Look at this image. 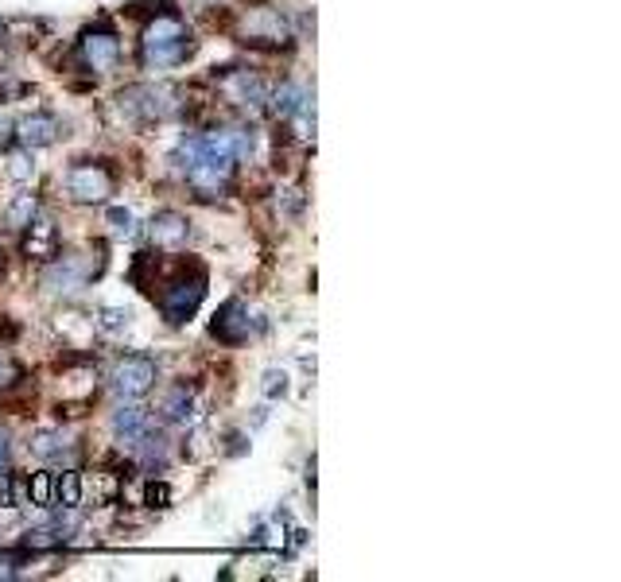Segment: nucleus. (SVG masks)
<instances>
[{
    "instance_id": "c85d7f7f",
    "label": "nucleus",
    "mask_w": 621,
    "mask_h": 582,
    "mask_svg": "<svg viewBox=\"0 0 621 582\" xmlns=\"http://www.w3.org/2000/svg\"><path fill=\"white\" fill-rule=\"evenodd\" d=\"M8 129H12V125H4V121H0V140H4V136H8Z\"/></svg>"
},
{
    "instance_id": "dca6fc26",
    "label": "nucleus",
    "mask_w": 621,
    "mask_h": 582,
    "mask_svg": "<svg viewBox=\"0 0 621 582\" xmlns=\"http://www.w3.org/2000/svg\"><path fill=\"white\" fill-rule=\"evenodd\" d=\"M35 214H39V194H35V191L16 194V198H12L8 206H4V226H8V229L32 226Z\"/></svg>"
},
{
    "instance_id": "4468645a",
    "label": "nucleus",
    "mask_w": 621,
    "mask_h": 582,
    "mask_svg": "<svg viewBox=\"0 0 621 582\" xmlns=\"http://www.w3.org/2000/svg\"><path fill=\"white\" fill-rule=\"evenodd\" d=\"M226 94L237 105H245V109H264L268 105V86H264L261 74H253V70H229Z\"/></svg>"
},
{
    "instance_id": "5701e85b",
    "label": "nucleus",
    "mask_w": 621,
    "mask_h": 582,
    "mask_svg": "<svg viewBox=\"0 0 621 582\" xmlns=\"http://www.w3.org/2000/svg\"><path fill=\"white\" fill-rule=\"evenodd\" d=\"M129 323H132L129 307H101V311H98V326H101V330H109V334H121V330H129Z\"/></svg>"
},
{
    "instance_id": "f257e3e1",
    "label": "nucleus",
    "mask_w": 621,
    "mask_h": 582,
    "mask_svg": "<svg viewBox=\"0 0 621 582\" xmlns=\"http://www.w3.org/2000/svg\"><path fill=\"white\" fill-rule=\"evenodd\" d=\"M195 51V35L187 28L183 16L164 12L156 16L144 35H140V63L152 66V70H167V66H183Z\"/></svg>"
},
{
    "instance_id": "6ab92c4d",
    "label": "nucleus",
    "mask_w": 621,
    "mask_h": 582,
    "mask_svg": "<svg viewBox=\"0 0 621 582\" xmlns=\"http://www.w3.org/2000/svg\"><path fill=\"white\" fill-rule=\"evenodd\" d=\"M82 493H86V485H82V474H78V470H63V474L55 478V501L63 505L66 513H74V509L82 505Z\"/></svg>"
},
{
    "instance_id": "c756f323",
    "label": "nucleus",
    "mask_w": 621,
    "mask_h": 582,
    "mask_svg": "<svg viewBox=\"0 0 621 582\" xmlns=\"http://www.w3.org/2000/svg\"><path fill=\"white\" fill-rule=\"evenodd\" d=\"M0 276H4V249H0Z\"/></svg>"
},
{
    "instance_id": "393cba45",
    "label": "nucleus",
    "mask_w": 621,
    "mask_h": 582,
    "mask_svg": "<svg viewBox=\"0 0 621 582\" xmlns=\"http://www.w3.org/2000/svg\"><path fill=\"white\" fill-rule=\"evenodd\" d=\"M264 392H268V396H284V392H288V377H284L280 369H268V373H264Z\"/></svg>"
},
{
    "instance_id": "a211bd4d",
    "label": "nucleus",
    "mask_w": 621,
    "mask_h": 582,
    "mask_svg": "<svg viewBox=\"0 0 621 582\" xmlns=\"http://www.w3.org/2000/svg\"><path fill=\"white\" fill-rule=\"evenodd\" d=\"M28 447H32L35 458L51 462V458H63V454L70 451L74 443H70V435H66V431H35L32 443H28Z\"/></svg>"
},
{
    "instance_id": "6e6552de",
    "label": "nucleus",
    "mask_w": 621,
    "mask_h": 582,
    "mask_svg": "<svg viewBox=\"0 0 621 582\" xmlns=\"http://www.w3.org/2000/svg\"><path fill=\"white\" fill-rule=\"evenodd\" d=\"M210 334L222 342V346H241L257 334V323L249 315V307L241 299H226L218 311H214V323H210Z\"/></svg>"
},
{
    "instance_id": "a878e982",
    "label": "nucleus",
    "mask_w": 621,
    "mask_h": 582,
    "mask_svg": "<svg viewBox=\"0 0 621 582\" xmlns=\"http://www.w3.org/2000/svg\"><path fill=\"white\" fill-rule=\"evenodd\" d=\"M109 222H113L117 233H125V237L132 233V214L129 210H121V206H109Z\"/></svg>"
},
{
    "instance_id": "1a4fd4ad",
    "label": "nucleus",
    "mask_w": 621,
    "mask_h": 582,
    "mask_svg": "<svg viewBox=\"0 0 621 582\" xmlns=\"http://www.w3.org/2000/svg\"><path fill=\"white\" fill-rule=\"evenodd\" d=\"M198 144L202 148H210V152H218V156H229V160H253V152H257V136L249 125H218V129L202 132L198 136Z\"/></svg>"
},
{
    "instance_id": "4be33fe9",
    "label": "nucleus",
    "mask_w": 621,
    "mask_h": 582,
    "mask_svg": "<svg viewBox=\"0 0 621 582\" xmlns=\"http://www.w3.org/2000/svg\"><path fill=\"white\" fill-rule=\"evenodd\" d=\"M8 175L16 183H28L35 175V160H32V148H20V152H8Z\"/></svg>"
},
{
    "instance_id": "cd10ccee",
    "label": "nucleus",
    "mask_w": 621,
    "mask_h": 582,
    "mask_svg": "<svg viewBox=\"0 0 621 582\" xmlns=\"http://www.w3.org/2000/svg\"><path fill=\"white\" fill-rule=\"evenodd\" d=\"M8 451H12V447H8V431H0V470L8 466Z\"/></svg>"
},
{
    "instance_id": "0eeeda50",
    "label": "nucleus",
    "mask_w": 621,
    "mask_h": 582,
    "mask_svg": "<svg viewBox=\"0 0 621 582\" xmlns=\"http://www.w3.org/2000/svg\"><path fill=\"white\" fill-rule=\"evenodd\" d=\"M78 55H82V63L90 66L94 74H109V70H117L121 66V35L113 24H94V28H86V32L78 35Z\"/></svg>"
},
{
    "instance_id": "f8f14e48",
    "label": "nucleus",
    "mask_w": 621,
    "mask_h": 582,
    "mask_svg": "<svg viewBox=\"0 0 621 582\" xmlns=\"http://www.w3.org/2000/svg\"><path fill=\"white\" fill-rule=\"evenodd\" d=\"M59 132H63V121L55 113H28L12 125V136L20 148H47L59 140Z\"/></svg>"
},
{
    "instance_id": "7ed1b4c3",
    "label": "nucleus",
    "mask_w": 621,
    "mask_h": 582,
    "mask_svg": "<svg viewBox=\"0 0 621 582\" xmlns=\"http://www.w3.org/2000/svg\"><path fill=\"white\" fill-rule=\"evenodd\" d=\"M206 299V268L202 264H187L179 268L175 276H167L156 303H160V315H164L167 326H187L198 315Z\"/></svg>"
},
{
    "instance_id": "20e7f679",
    "label": "nucleus",
    "mask_w": 621,
    "mask_h": 582,
    "mask_svg": "<svg viewBox=\"0 0 621 582\" xmlns=\"http://www.w3.org/2000/svg\"><path fill=\"white\" fill-rule=\"evenodd\" d=\"M63 187H66V194H70V202H78V206H101V202H109L113 191H117V175H113L109 163L78 160V163H70Z\"/></svg>"
},
{
    "instance_id": "f03ea898",
    "label": "nucleus",
    "mask_w": 621,
    "mask_h": 582,
    "mask_svg": "<svg viewBox=\"0 0 621 582\" xmlns=\"http://www.w3.org/2000/svg\"><path fill=\"white\" fill-rule=\"evenodd\" d=\"M175 163L183 167V175H187V183H191V191H195L198 198H218V194H226L229 187H233V175H237V160L202 148L198 136L179 144Z\"/></svg>"
},
{
    "instance_id": "ddd939ff",
    "label": "nucleus",
    "mask_w": 621,
    "mask_h": 582,
    "mask_svg": "<svg viewBox=\"0 0 621 582\" xmlns=\"http://www.w3.org/2000/svg\"><path fill=\"white\" fill-rule=\"evenodd\" d=\"M24 257L28 260H39V264H51V260L59 257V229L51 226L47 218H39L35 214L32 226H24Z\"/></svg>"
},
{
    "instance_id": "412c9836",
    "label": "nucleus",
    "mask_w": 621,
    "mask_h": 582,
    "mask_svg": "<svg viewBox=\"0 0 621 582\" xmlns=\"http://www.w3.org/2000/svg\"><path fill=\"white\" fill-rule=\"evenodd\" d=\"M28 497H32V505H39V509H47L51 501H55V478L51 474H32L28 478Z\"/></svg>"
},
{
    "instance_id": "bb28decb",
    "label": "nucleus",
    "mask_w": 621,
    "mask_h": 582,
    "mask_svg": "<svg viewBox=\"0 0 621 582\" xmlns=\"http://www.w3.org/2000/svg\"><path fill=\"white\" fill-rule=\"evenodd\" d=\"M16 377H20V369H16V361H12V357H8V354H4V350H0V388H4V385H12Z\"/></svg>"
},
{
    "instance_id": "9b49d317",
    "label": "nucleus",
    "mask_w": 621,
    "mask_h": 582,
    "mask_svg": "<svg viewBox=\"0 0 621 582\" xmlns=\"http://www.w3.org/2000/svg\"><path fill=\"white\" fill-rule=\"evenodd\" d=\"M148 241H152V249L179 253V249H187V241H191V222H187L179 210H160V214L148 222Z\"/></svg>"
},
{
    "instance_id": "b1692460",
    "label": "nucleus",
    "mask_w": 621,
    "mask_h": 582,
    "mask_svg": "<svg viewBox=\"0 0 621 582\" xmlns=\"http://www.w3.org/2000/svg\"><path fill=\"white\" fill-rule=\"evenodd\" d=\"M144 505H148V509H167V505H171V485L148 482V489H144Z\"/></svg>"
},
{
    "instance_id": "423d86ee",
    "label": "nucleus",
    "mask_w": 621,
    "mask_h": 582,
    "mask_svg": "<svg viewBox=\"0 0 621 582\" xmlns=\"http://www.w3.org/2000/svg\"><path fill=\"white\" fill-rule=\"evenodd\" d=\"M156 377H160V365H156V357L148 354H125L117 365H113V377H109V385L113 392L121 396V400H140V396H148L152 388H156Z\"/></svg>"
},
{
    "instance_id": "7c9ffc66",
    "label": "nucleus",
    "mask_w": 621,
    "mask_h": 582,
    "mask_svg": "<svg viewBox=\"0 0 621 582\" xmlns=\"http://www.w3.org/2000/svg\"><path fill=\"white\" fill-rule=\"evenodd\" d=\"M0 39H4V24H0Z\"/></svg>"
},
{
    "instance_id": "aec40b11",
    "label": "nucleus",
    "mask_w": 621,
    "mask_h": 582,
    "mask_svg": "<svg viewBox=\"0 0 621 582\" xmlns=\"http://www.w3.org/2000/svg\"><path fill=\"white\" fill-rule=\"evenodd\" d=\"M303 97H307V90H303V86H295V82H284V86H280L276 94H268V105H272V113H280V117L288 121L295 109H299V101H303Z\"/></svg>"
},
{
    "instance_id": "9d476101",
    "label": "nucleus",
    "mask_w": 621,
    "mask_h": 582,
    "mask_svg": "<svg viewBox=\"0 0 621 582\" xmlns=\"http://www.w3.org/2000/svg\"><path fill=\"white\" fill-rule=\"evenodd\" d=\"M94 276H98V272H94L86 260L63 257L59 264H51V268L43 272V288L51 291V295H78Z\"/></svg>"
},
{
    "instance_id": "2eb2a0df",
    "label": "nucleus",
    "mask_w": 621,
    "mask_h": 582,
    "mask_svg": "<svg viewBox=\"0 0 621 582\" xmlns=\"http://www.w3.org/2000/svg\"><path fill=\"white\" fill-rule=\"evenodd\" d=\"M152 427V420H148V412L144 408H136V404H129V408H117V416H113V435L121 439V443H136L144 431Z\"/></svg>"
},
{
    "instance_id": "f3484780",
    "label": "nucleus",
    "mask_w": 621,
    "mask_h": 582,
    "mask_svg": "<svg viewBox=\"0 0 621 582\" xmlns=\"http://www.w3.org/2000/svg\"><path fill=\"white\" fill-rule=\"evenodd\" d=\"M164 420L167 423H187L191 416H195V396H191V388L187 385H175V388H167V396H164Z\"/></svg>"
},
{
    "instance_id": "39448f33",
    "label": "nucleus",
    "mask_w": 621,
    "mask_h": 582,
    "mask_svg": "<svg viewBox=\"0 0 621 582\" xmlns=\"http://www.w3.org/2000/svg\"><path fill=\"white\" fill-rule=\"evenodd\" d=\"M117 109L129 121H167L179 113V90H171L164 82L156 86H129L117 94Z\"/></svg>"
}]
</instances>
